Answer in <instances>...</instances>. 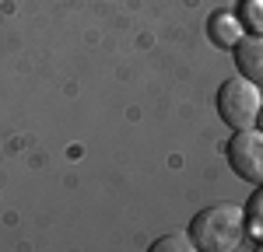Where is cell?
<instances>
[{
    "instance_id": "5",
    "label": "cell",
    "mask_w": 263,
    "mask_h": 252,
    "mask_svg": "<svg viewBox=\"0 0 263 252\" xmlns=\"http://www.w3.org/2000/svg\"><path fill=\"white\" fill-rule=\"evenodd\" d=\"M207 35H211V42L214 46H224V49H232L235 42L242 39V21L235 18V14H211V21H207Z\"/></svg>"
},
{
    "instance_id": "7",
    "label": "cell",
    "mask_w": 263,
    "mask_h": 252,
    "mask_svg": "<svg viewBox=\"0 0 263 252\" xmlns=\"http://www.w3.org/2000/svg\"><path fill=\"white\" fill-rule=\"evenodd\" d=\"M242 25L263 35V0H242Z\"/></svg>"
},
{
    "instance_id": "6",
    "label": "cell",
    "mask_w": 263,
    "mask_h": 252,
    "mask_svg": "<svg viewBox=\"0 0 263 252\" xmlns=\"http://www.w3.org/2000/svg\"><path fill=\"white\" fill-rule=\"evenodd\" d=\"M246 235L263 245V182H260V189L249 196V207H246Z\"/></svg>"
},
{
    "instance_id": "9",
    "label": "cell",
    "mask_w": 263,
    "mask_h": 252,
    "mask_svg": "<svg viewBox=\"0 0 263 252\" xmlns=\"http://www.w3.org/2000/svg\"><path fill=\"white\" fill-rule=\"evenodd\" d=\"M256 119H260V130H263V109H260V116H256Z\"/></svg>"
},
{
    "instance_id": "2",
    "label": "cell",
    "mask_w": 263,
    "mask_h": 252,
    "mask_svg": "<svg viewBox=\"0 0 263 252\" xmlns=\"http://www.w3.org/2000/svg\"><path fill=\"white\" fill-rule=\"evenodd\" d=\"M260 88L246 77H232L218 88V116L232 130H249L260 116Z\"/></svg>"
},
{
    "instance_id": "1",
    "label": "cell",
    "mask_w": 263,
    "mask_h": 252,
    "mask_svg": "<svg viewBox=\"0 0 263 252\" xmlns=\"http://www.w3.org/2000/svg\"><path fill=\"white\" fill-rule=\"evenodd\" d=\"M190 238L200 252H232L246 242V210L235 203H218L193 217Z\"/></svg>"
},
{
    "instance_id": "4",
    "label": "cell",
    "mask_w": 263,
    "mask_h": 252,
    "mask_svg": "<svg viewBox=\"0 0 263 252\" xmlns=\"http://www.w3.org/2000/svg\"><path fill=\"white\" fill-rule=\"evenodd\" d=\"M235 67L246 81H253L256 88H263V35H246L235 46Z\"/></svg>"
},
{
    "instance_id": "3",
    "label": "cell",
    "mask_w": 263,
    "mask_h": 252,
    "mask_svg": "<svg viewBox=\"0 0 263 252\" xmlns=\"http://www.w3.org/2000/svg\"><path fill=\"white\" fill-rule=\"evenodd\" d=\"M224 154H228V165H232V172L239 179L253 182V186L263 182V133L260 130H253V126L235 130V137L228 140Z\"/></svg>"
},
{
    "instance_id": "8",
    "label": "cell",
    "mask_w": 263,
    "mask_h": 252,
    "mask_svg": "<svg viewBox=\"0 0 263 252\" xmlns=\"http://www.w3.org/2000/svg\"><path fill=\"white\" fill-rule=\"evenodd\" d=\"M190 249H193V238L190 235H168V238L151 245V252H190Z\"/></svg>"
}]
</instances>
